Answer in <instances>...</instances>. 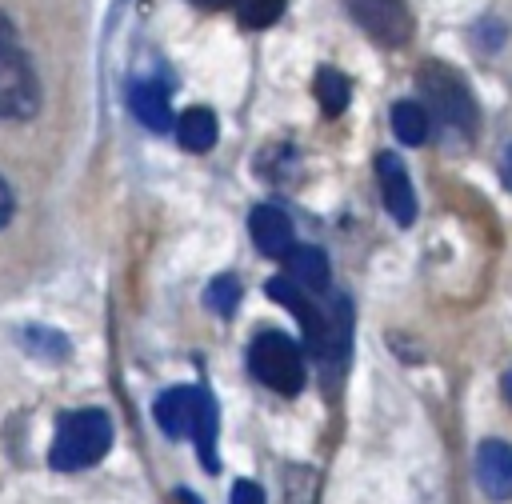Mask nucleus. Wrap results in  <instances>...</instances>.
I'll return each mask as SVG.
<instances>
[{"label":"nucleus","instance_id":"obj_17","mask_svg":"<svg viewBox=\"0 0 512 504\" xmlns=\"http://www.w3.org/2000/svg\"><path fill=\"white\" fill-rule=\"evenodd\" d=\"M232 504H264L260 484H252V480H236V484H232Z\"/></svg>","mask_w":512,"mask_h":504},{"label":"nucleus","instance_id":"obj_12","mask_svg":"<svg viewBox=\"0 0 512 504\" xmlns=\"http://www.w3.org/2000/svg\"><path fill=\"white\" fill-rule=\"evenodd\" d=\"M172 128H176V140H180L184 152H208L220 136L212 108H188L180 120H172Z\"/></svg>","mask_w":512,"mask_h":504},{"label":"nucleus","instance_id":"obj_3","mask_svg":"<svg viewBox=\"0 0 512 504\" xmlns=\"http://www.w3.org/2000/svg\"><path fill=\"white\" fill-rule=\"evenodd\" d=\"M40 108V80L20 44V32L0 16V120H28Z\"/></svg>","mask_w":512,"mask_h":504},{"label":"nucleus","instance_id":"obj_15","mask_svg":"<svg viewBox=\"0 0 512 504\" xmlns=\"http://www.w3.org/2000/svg\"><path fill=\"white\" fill-rule=\"evenodd\" d=\"M228 4L236 8V16H240L244 28H268L284 12V0H228Z\"/></svg>","mask_w":512,"mask_h":504},{"label":"nucleus","instance_id":"obj_6","mask_svg":"<svg viewBox=\"0 0 512 504\" xmlns=\"http://www.w3.org/2000/svg\"><path fill=\"white\" fill-rule=\"evenodd\" d=\"M344 8H348V16L372 36V40H380V44H404V40H412V12H408V4L404 0H344Z\"/></svg>","mask_w":512,"mask_h":504},{"label":"nucleus","instance_id":"obj_18","mask_svg":"<svg viewBox=\"0 0 512 504\" xmlns=\"http://www.w3.org/2000/svg\"><path fill=\"white\" fill-rule=\"evenodd\" d=\"M8 216H12V192H8V184L0 180V228L8 224Z\"/></svg>","mask_w":512,"mask_h":504},{"label":"nucleus","instance_id":"obj_7","mask_svg":"<svg viewBox=\"0 0 512 504\" xmlns=\"http://www.w3.org/2000/svg\"><path fill=\"white\" fill-rule=\"evenodd\" d=\"M376 184H380V200L392 212L396 224H412L416 220V192L408 180V168L400 164V156L380 152L376 156Z\"/></svg>","mask_w":512,"mask_h":504},{"label":"nucleus","instance_id":"obj_5","mask_svg":"<svg viewBox=\"0 0 512 504\" xmlns=\"http://www.w3.org/2000/svg\"><path fill=\"white\" fill-rule=\"evenodd\" d=\"M420 92H424V100L432 104V112L448 128H460V132H472L476 128V100H472L468 84L456 76V68L424 64L420 68Z\"/></svg>","mask_w":512,"mask_h":504},{"label":"nucleus","instance_id":"obj_2","mask_svg":"<svg viewBox=\"0 0 512 504\" xmlns=\"http://www.w3.org/2000/svg\"><path fill=\"white\" fill-rule=\"evenodd\" d=\"M108 448H112V416L104 408H76L56 420L48 464L56 472H80L104 460Z\"/></svg>","mask_w":512,"mask_h":504},{"label":"nucleus","instance_id":"obj_8","mask_svg":"<svg viewBox=\"0 0 512 504\" xmlns=\"http://www.w3.org/2000/svg\"><path fill=\"white\" fill-rule=\"evenodd\" d=\"M248 236L264 256H284L292 244V220L276 204H256L248 212Z\"/></svg>","mask_w":512,"mask_h":504},{"label":"nucleus","instance_id":"obj_14","mask_svg":"<svg viewBox=\"0 0 512 504\" xmlns=\"http://www.w3.org/2000/svg\"><path fill=\"white\" fill-rule=\"evenodd\" d=\"M392 132L400 144H424L428 140V108L416 100H396L392 104Z\"/></svg>","mask_w":512,"mask_h":504},{"label":"nucleus","instance_id":"obj_1","mask_svg":"<svg viewBox=\"0 0 512 504\" xmlns=\"http://www.w3.org/2000/svg\"><path fill=\"white\" fill-rule=\"evenodd\" d=\"M152 416L164 428V436H172V440H184L188 436L196 444L204 472H216L220 468L216 464V432H220V424H216V400L208 396V388H200V384L168 388V392L156 396Z\"/></svg>","mask_w":512,"mask_h":504},{"label":"nucleus","instance_id":"obj_11","mask_svg":"<svg viewBox=\"0 0 512 504\" xmlns=\"http://www.w3.org/2000/svg\"><path fill=\"white\" fill-rule=\"evenodd\" d=\"M288 264V280L300 284L304 292H324L328 288V256L312 244H288L284 252Z\"/></svg>","mask_w":512,"mask_h":504},{"label":"nucleus","instance_id":"obj_4","mask_svg":"<svg viewBox=\"0 0 512 504\" xmlns=\"http://www.w3.org/2000/svg\"><path fill=\"white\" fill-rule=\"evenodd\" d=\"M248 368L260 384H268L280 396H296L304 388V352L292 336L264 328L248 344Z\"/></svg>","mask_w":512,"mask_h":504},{"label":"nucleus","instance_id":"obj_9","mask_svg":"<svg viewBox=\"0 0 512 504\" xmlns=\"http://www.w3.org/2000/svg\"><path fill=\"white\" fill-rule=\"evenodd\" d=\"M476 476H480V488L492 500H508V492H512V448L504 440H484L476 448Z\"/></svg>","mask_w":512,"mask_h":504},{"label":"nucleus","instance_id":"obj_16","mask_svg":"<svg viewBox=\"0 0 512 504\" xmlns=\"http://www.w3.org/2000/svg\"><path fill=\"white\" fill-rule=\"evenodd\" d=\"M236 304H240V280L236 276H216L212 284H208V308L212 312H220V316H232L236 312Z\"/></svg>","mask_w":512,"mask_h":504},{"label":"nucleus","instance_id":"obj_19","mask_svg":"<svg viewBox=\"0 0 512 504\" xmlns=\"http://www.w3.org/2000/svg\"><path fill=\"white\" fill-rule=\"evenodd\" d=\"M192 4H200V8H224L228 0H192Z\"/></svg>","mask_w":512,"mask_h":504},{"label":"nucleus","instance_id":"obj_13","mask_svg":"<svg viewBox=\"0 0 512 504\" xmlns=\"http://www.w3.org/2000/svg\"><path fill=\"white\" fill-rule=\"evenodd\" d=\"M312 96H316V104H320L324 116H340L344 104H348V80H344V72L332 68V64L316 68V76H312Z\"/></svg>","mask_w":512,"mask_h":504},{"label":"nucleus","instance_id":"obj_10","mask_svg":"<svg viewBox=\"0 0 512 504\" xmlns=\"http://www.w3.org/2000/svg\"><path fill=\"white\" fill-rule=\"evenodd\" d=\"M128 108L132 116L148 128V132H168L172 128V104H168V88H160L156 80H136L128 88Z\"/></svg>","mask_w":512,"mask_h":504}]
</instances>
